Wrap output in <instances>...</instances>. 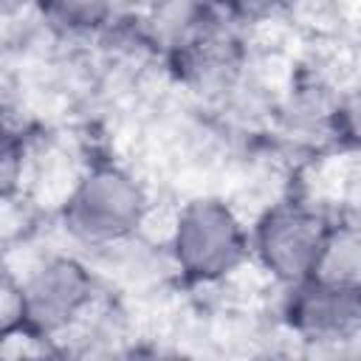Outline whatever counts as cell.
<instances>
[{"instance_id":"8fae6325","label":"cell","mask_w":361,"mask_h":361,"mask_svg":"<svg viewBox=\"0 0 361 361\" xmlns=\"http://www.w3.org/2000/svg\"><path fill=\"white\" fill-rule=\"evenodd\" d=\"M0 336L3 341L23 338V290L20 276L6 271L3 288H0Z\"/></svg>"},{"instance_id":"7a4b0ae2","label":"cell","mask_w":361,"mask_h":361,"mask_svg":"<svg viewBox=\"0 0 361 361\" xmlns=\"http://www.w3.org/2000/svg\"><path fill=\"white\" fill-rule=\"evenodd\" d=\"M166 254L186 285L212 288L251 262V226L226 197L195 195L169 223Z\"/></svg>"},{"instance_id":"277c9868","label":"cell","mask_w":361,"mask_h":361,"mask_svg":"<svg viewBox=\"0 0 361 361\" xmlns=\"http://www.w3.org/2000/svg\"><path fill=\"white\" fill-rule=\"evenodd\" d=\"M333 220L302 200H279L251 223V262L282 290L313 276Z\"/></svg>"},{"instance_id":"5b68a950","label":"cell","mask_w":361,"mask_h":361,"mask_svg":"<svg viewBox=\"0 0 361 361\" xmlns=\"http://www.w3.org/2000/svg\"><path fill=\"white\" fill-rule=\"evenodd\" d=\"M282 324L302 341L333 344L361 336V288L319 276L285 288Z\"/></svg>"},{"instance_id":"6da1fadb","label":"cell","mask_w":361,"mask_h":361,"mask_svg":"<svg viewBox=\"0 0 361 361\" xmlns=\"http://www.w3.org/2000/svg\"><path fill=\"white\" fill-rule=\"evenodd\" d=\"M152 212L144 180L116 164L96 161L85 166L62 200V228L85 248H118L138 237Z\"/></svg>"},{"instance_id":"9c48e42d","label":"cell","mask_w":361,"mask_h":361,"mask_svg":"<svg viewBox=\"0 0 361 361\" xmlns=\"http://www.w3.org/2000/svg\"><path fill=\"white\" fill-rule=\"evenodd\" d=\"M327 130L347 152L361 155V82L350 85L333 99Z\"/></svg>"},{"instance_id":"ba28073f","label":"cell","mask_w":361,"mask_h":361,"mask_svg":"<svg viewBox=\"0 0 361 361\" xmlns=\"http://www.w3.org/2000/svg\"><path fill=\"white\" fill-rule=\"evenodd\" d=\"M37 14L56 31L62 34H96L102 31L118 0H31Z\"/></svg>"},{"instance_id":"8992f818","label":"cell","mask_w":361,"mask_h":361,"mask_svg":"<svg viewBox=\"0 0 361 361\" xmlns=\"http://www.w3.org/2000/svg\"><path fill=\"white\" fill-rule=\"evenodd\" d=\"M220 17L214 0H138V25L147 42L175 56Z\"/></svg>"},{"instance_id":"30bf717a","label":"cell","mask_w":361,"mask_h":361,"mask_svg":"<svg viewBox=\"0 0 361 361\" xmlns=\"http://www.w3.org/2000/svg\"><path fill=\"white\" fill-rule=\"evenodd\" d=\"M299 0H214L217 11L237 25H262L293 11Z\"/></svg>"},{"instance_id":"3957f363","label":"cell","mask_w":361,"mask_h":361,"mask_svg":"<svg viewBox=\"0 0 361 361\" xmlns=\"http://www.w3.org/2000/svg\"><path fill=\"white\" fill-rule=\"evenodd\" d=\"M23 338L62 341L82 330L99 305V279L73 254H48L23 276Z\"/></svg>"},{"instance_id":"52a82bcc","label":"cell","mask_w":361,"mask_h":361,"mask_svg":"<svg viewBox=\"0 0 361 361\" xmlns=\"http://www.w3.org/2000/svg\"><path fill=\"white\" fill-rule=\"evenodd\" d=\"M313 276L361 288V226L358 223L333 220Z\"/></svg>"}]
</instances>
